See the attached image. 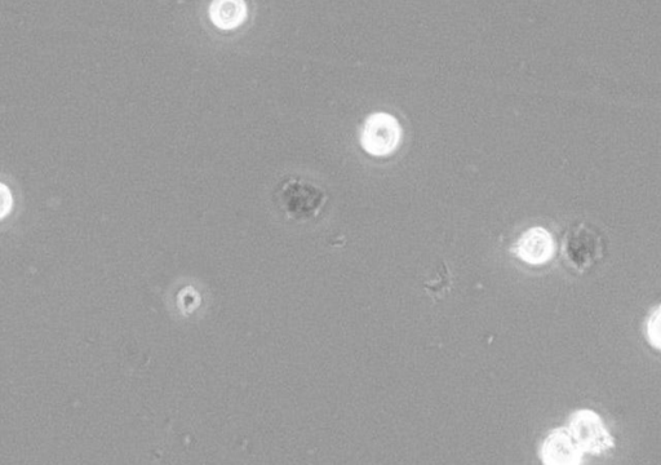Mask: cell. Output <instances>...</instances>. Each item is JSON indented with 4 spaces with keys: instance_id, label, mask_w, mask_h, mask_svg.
<instances>
[{
    "instance_id": "6",
    "label": "cell",
    "mask_w": 661,
    "mask_h": 465,
    "mask_svg": "<svg viewBox=\"0 0 661 465\" xmlns=\"http://www.w3.org/2000/svg\"><path fill=\"white\" fill-rule=\"evenodd\" d=\"M647 334L651 344L655 348H660V308H656L654 314H651L649 323H647Z\"/></svg>"
},
{
    "instance_id": "5",
    "label": "cell",
    "mask_w": 661,
    "mask_h": 465,
    "mask_svg": "<svg viewBox=\"0 0 661 465\" xmlns=\"http://www.w3.org/2000/svg\"><path fill=\"white\" fill-rule=\"evenodd\" d=\"M210 16L217 28L234 29L246 20V4L243 0H214L211 4Z\"/></svg>"
},
{
    "instance_id": "4",
    "label": "cell",
    "mask_w": 661,
    "mask_h": 465,
    "mask_svg": "<svg viewBox=\"0 0 661 465\" xmlns=\"http://www.w3.org/2000/svg\"><path fill=\"white\" fill-rule=\"evenodd\" d=\"M513 252L519 259L529 264L547 263L554 252L553 238L543 228H532L519 238L513 247Z\"/></svg>"
},
{
    "instance_id": "7",
    "label": "cell",
    "mask_w": 661,
    "mask_h": 465,
    "mask_svg": "<svg viewBox=\"0 0 661 465\" xmlns=\"http://www.w3.org/2000/svg\"><path fill=\"white\" fill-rule=\"evenodd\" d=\"M12 208V197L10 189L6 185L0 184V219L8 215Z\"/></svg>"
},
{
    "instance_id": "2",
    "label": "cell",
    "mask_w": 661,
    "mask_h": 465,
    "mask_svg": "<svg viewBox=\"0 0 661 465\" xmlns=\"http://www.w3.org/2000/svg\"><path fill=\"white\" fill-rule=\"evenodd\" d=\"M401 139V127L392 115H371L362 132V145L372 155H387L397 148Z\"/></svg>"
},
{
    "instance_id": "3",
    "label": "cell",
    "mask_w": 661,
    "mask_h": 465,
    "mask_svg": "<svg viewBox=\"0 0 661 465\" xmlns=\"http://www.w3.org/2000/svg\"><path fill=\"white\" fill-rule=\"evenodd\" d=\"M581 453L578 444L567 429H556L549 434L541 447V458L549 465H572L581 462Z\"/></svg>"
},
{
    "instance_id": "1",
    "label": "cell",
    "mask_w": 661,
    "mask_h": 465,
    "mask_svg": "<svg viewBox=\"0 0 661 465\" xmlns=\"http://www.w3.org/2000/svg\"><path fill=\"white\" fill-rule=\"evenodd\" d=\"M569 431L581 451L601 454L614 447V438L607 432L600 416L593 411H578L571 416Z\"/></svg>"
}]
</instances>
